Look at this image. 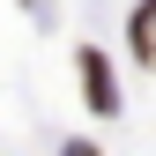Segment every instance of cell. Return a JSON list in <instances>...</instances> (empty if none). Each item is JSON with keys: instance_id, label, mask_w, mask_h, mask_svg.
Wrapping results in <instances>:
<instances>
[{"instance_id": "obj_1", "label": "cell", "mask_w": 156, "mask_h": 156, "mask_svg": "<svg viewBox=\"0 0 156 156\" xmlns=\"http://www.w3.org/2000/svg\"><path fill=\"white\" fill-rule=\"evenodd\" d=\"M82 89H89V104H97V112H112V104H119V97H112V67L97 60V52H82Z\"/></svg>"}, {"instance_id": "obj_2", "label": "cell", "mask_w": 156, "mask_h": 156, "mask_svg": "<svg viewBox=\"0 0 156 156\" xmlns=\"http://www.w3.org/2000/svg\"><path fill=\"white\" fill-rule=\"evenodd\" d=\"M134 60L156 67V0H141V8H134Z\"/></svg>"}]
</instances>
